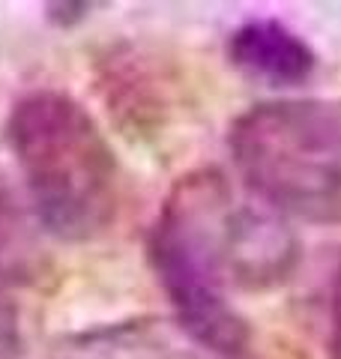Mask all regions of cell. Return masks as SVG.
<instances>
[{"label":"cell","mask_w":341,"mask_h":359,"mask_svg":"<svg viewBox=\"0 0 341 359\" xmlns=\"http://www.w3.org/2000/svg\"><path fill=\"white\" fill-rule=\"evenodd\" d=\"M39 269L42 249L33 231V216L0 171V282H33Z\"/></svg>","instance_id":"8992f818"},{"label":"cell","mask_w":341,"mask_h":359,"mask_svg":"<svg viewBox=\"0 0 341 359\" xmlns=\"http://www.w3.org/2000/svg\"><path fill=\"white\" fill-rule=\"evenodd\" d=\"M326 359H341V261L333 276V294H329V344Z\"/></svg>","instance_id":"52a82bcc"},{"label":"cell","mask_w":341,"mask_h":359,"mask_svg":"<svg viewBox=\"0 0 341 359\" xmlns=\"http://www.w3.org/2000/svg\"><path fill=\"white\" fill-rule=\"evenodd\" d=\"M6 141L33 216L51 237L87 243L111 228L120 168L105 132L81 102L57 90L25 96L6 123Z\"/></svg>","instance_id":"6da1fadb"},{"label":"cell","mask_w":341,"mask_h":359,"mask_svg":"<svg viewBox=\"0 0 341 359\" xmlns=\"http://www.w3.org/2000/svg\"><path fill=\"white\" fill-rule=\"evenodd\" d=\"M297 237L269 207L231 210L227 224V273L231 282L264 290L281 285L297 266Z\"/></svg>","instance_id":"277c9868"},{"label":"cell","mask_w":341,"mask_h":359,"mask_svg":"<svg viewBox=\"0 0 341 359\" xmlns=\"http://www.w3.org/2000/svg\"><path fill=\"white\" fill-rule=\"evenodd\" d=\"M227 54L236 69L276 87L302 84L317 69L312 45L276 18H255L236 27L227 42Z\"/></svg>","instance_id":"5b68a950"},{"label":"cell","mask_w":341,"mask_h":359,"mask_svg":"<svg viewBox=\"0 0 341 359\" xmlns=\"http://www.w3.org/2000/svg\"><path fill=\"white\" fill-rule=\"evenodd\" d=\"M231 198L219 174L183 177L150 231V264L177 320L198 344L222 356L246 347L248 330L227 299Z\"/></svg>","instance_id":"7a4b0ae2"},{"label":"cell","mask_w":341,"mask_h":359,"mask_svg":"<svg viewBox=\"0 0 341 359\" xmlns=\"http://www.w3.org/2000/svg\"><path fill=\"white\" fill-rule=\"evenodd\" d=\"M243 183L272 212L341 222V108L321 99L260 102L231 126Z\"/></svg>","instance_id":"3957f363"}]
</instances>
